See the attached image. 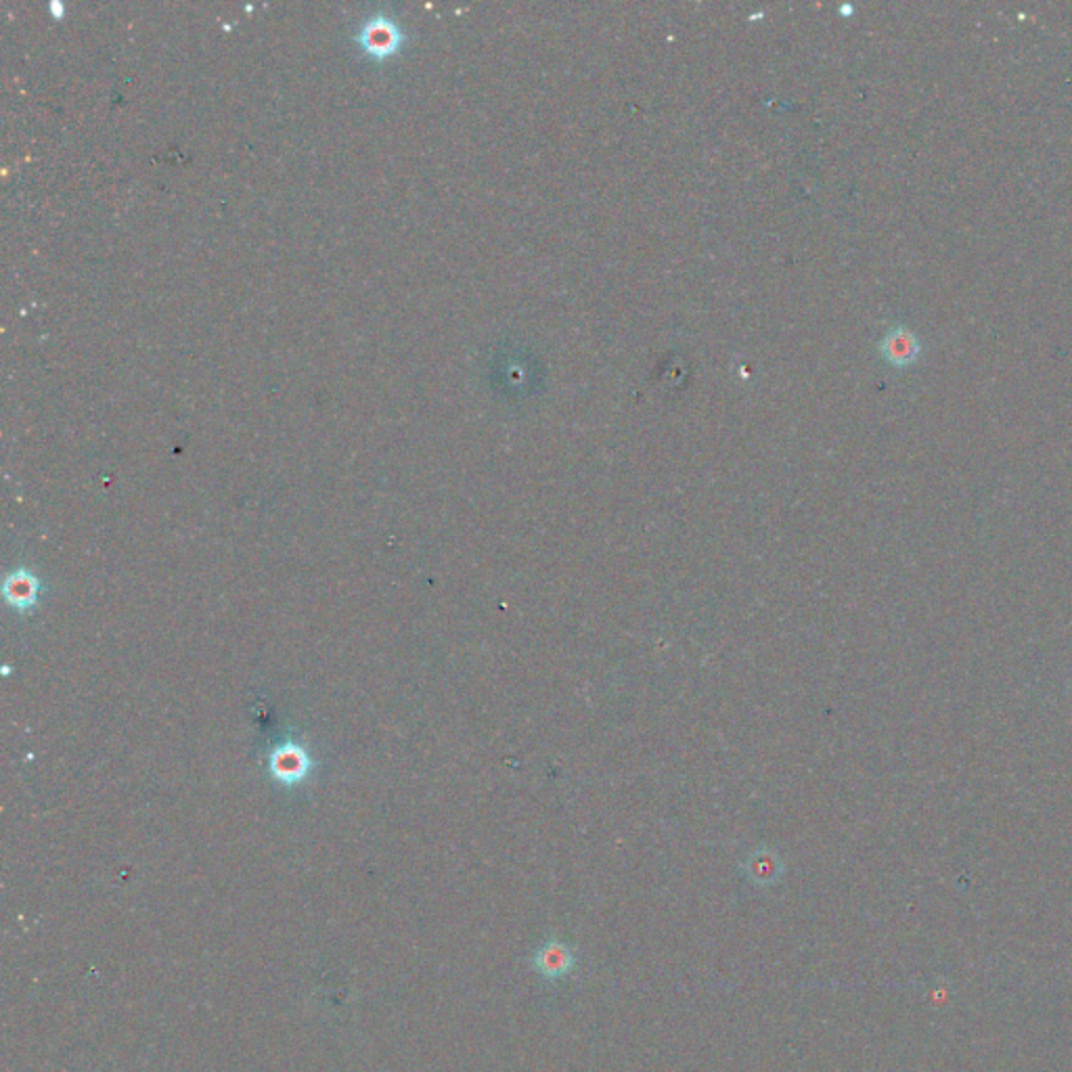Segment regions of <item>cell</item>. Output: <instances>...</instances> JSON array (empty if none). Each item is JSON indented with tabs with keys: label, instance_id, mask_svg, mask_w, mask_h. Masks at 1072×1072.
<instances>
[{
	"label": "cell",
	"instance_id": "1",
	"mask_svg": "<svg viewBox=\"0 0 1072 1072\" xmlns=\"http://www.w3.org/2000/svg\"><path fill=\"white\" fill-rule=\"evenodd\" d=\"M880 352L890 365L907 367L918 361L922 346H920L918 335L909 331L907 327L899 325L884 335V340L880 344Z\"/></svg>",
	"mask_w": 1072,
	"mask_h": 1072
},
{
	"label": "cell",
	"instance_id": "2",
	"mask_svg": "<svg viewBox=\"0 0 1072 1072\" xmlns=\"http://www.w3.org/2000/svg\"><path fill=\"white\" fill-rule=\"evenodd\" d=\"M532 964H534V970L539 972L543 978L557 980V978H564L566 974H570V970L576 964V959H574L572 949L566 943L549 941L534 953Z\"/></svg>",
	"mask_w": 1072,
	"mask_h": 1072
},
{
	"label": "cell",
	"instance_id": "3",
	"mask_svg": "<svg viewBox=\"0 0 1072 1072\" xmlns=\"http://www.w3.org/2000/svg\"><path fill=\"white\" fill-rule=\"evenodd\" d=\"M359 38L369 53L386 55L398 44L400 32L394 21H390L388 17H371L361 30Z\"/></svg>",
	"mask_w": 1072,
	"mask_h": 1072
}]
</instances>
